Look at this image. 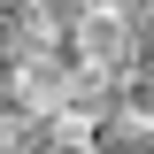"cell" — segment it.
Masks as SVG:
<instances>
[{"mask_svg":"<svg viewBox=\"0 0 154 154\" xmlns=\"http://www.w3.org/2000/svg\"><path fill=\"white\" fill-rule=\"evenodd\" d=\"M69 46H77V62L123 77V69H139V16H131V8H116V0L77 8V16H69Z\"/></svg>","mask_w":154,"mask_h":154,"instance_id":"6da1fadb","label":"cell"},{"mask_svg":"<svg viewBox=\"0 0 154 154\" xmlns=\"http://www.w3.org/2000/svg\"><path fill=\"white\" fill-rule=\"evenodd\" d=\"M69 69H77V46H54V54H16L8 85H16V108L54 123L62 116V93H69Z\"/></svg>","mask_w":154,"mask_h":154,"instance_id":"7a4b0ae2","label":"cell"},{"mask_svg":"<svg viewBox=\"0 0 154 154\" xmlns=\"http://www.w3.org/2000/svg\"><path fill=\"white\" fill-rule=\"evenodd\" d=\"M116 123L123 131H154V62L116 77Z\"/></svg>","mask_w":154,"mask_h":154,"instance_id":"3957f363","label":"cell"},{"mask_svg":"<svg viewBox=\"0 0 154 154\" xmlns=\"http://www.w3.org/2000/svg\"><path fill=\"white\" fill-rule=\"evenodd\" d=\"M38 154H100V131H93V123L54 116V123H46V139H38Z\"/></svg>","mask_w":154,"mask_h":154,"instance_id":"277c9868","label":"cell"},{"mask_svg":"<svg viewBox=\"0 0 154 154\" xmlns=\"http://www.w3.org/2000/svg\"><path fill=\"white\" fill-rule=\"evenodd\" d=\"M116 8H131V16H139V23H146V16H154V0H116Z\"/></svg>","mask_w":154,"mask_h":154,"instance_id":"5b68a950","label":"cell"}]
</instances>
